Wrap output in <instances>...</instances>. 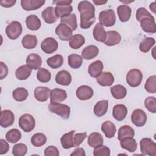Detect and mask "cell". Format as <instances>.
Listing matches in <instances>:
<instances>
[{
    "mask_svg": "<svg viewBox=\"0 0 156 156\" xmlns=\"http://www.w3.org/2000/svg\"><path fill=\"white\" fill-rule=\"evenodd\" d=\"M80 12V24L82 29H88L95 22V8L88 1H80L77 7Z\"/></svg>",
    "mask_w": 156,
    "mask_h": 156,
    "instance_id": "1",
    "label": "cell"
},
{
    "mask_svg": "<svg viewBox=\"0 0 156 156\" xmlns=\"http://www.w3.org/2000/svg\"><path fill=\"white\" fill-rule=\"evenodd\" d=\"M71 0H57L53 1V4H56L55 12L58 18H63L68 16L73 11V7L71 5Z\"/></svg>",
    "mask_w": 156,
    "mask_h": 156,
    "instance_id": "2",
    "label": "cell"
},
{
    "mask_svg": "<svg viewBox=\"0 0 156 156\" xmlns=\"http://www.w3.org/2000/svg\"><path fill=\"white\" fill-rule=\"evenodd\" d=\"M48 109L53 113H55L64 119H68L70 116V107L61 103H54L49 104Z\"/></svg>",
    "mask_w": 156,
    "mask_h": 156,
    "instance_id": "3",
    "label": "cell"
},
{
    "mask_svg": "<svg viewBox=\"0 0 156 156\" xmlns=\"http://www.w3.org/2000/svg\"><path fill=\"white\" fill-rule=\"evenodd\" d=\"M140 150L143 155L155 156L156 143L151 138H144L140 142Z\"/></svg>",
    "mask_w": 156,
    "mask_h": 156,
    "instance_id": "4",
    "label": "cell"
},
{
    "mask_svg": "<svg viewBox=\"0 0 156 156\" xmlns=\"http://www.w3.org/2000/svg\"><path fill=\"white\" fill-rule=\"evenodd\" d=\"M116 19L115 13L112 9L102 10L99 15V23L106 27L113 26L116 23Z\"/></svg>",
    "mask_w": 156,
    "mask_h": 156,
    "instance_id": "5",
    "label": "cell"
},
{
    "mask_svg": "<svg viewBox=\"0 0 156 156\" xmlns=\"http://www.w3.org/2000/svg\"><path fill=\"white\" fill-rule=\"evenodd\" d=\"M18 125L24 132H29L35 128V120L31 115L26 113L20 117Z\"/></svg>",
    "mask_w": 156,
    "mask_h": 156,
    "instance_id": "6",
    "label": "cell"
},
{
    "mask_svg": "<svg viewBox=\"0 0 156 156\" xmlns=\"http://www.w3.org/2000/svg\"><path fill=\"white\" fill-rule=\"evenodd\" d=\"M143 80L142 72L138 69H130L126 75V81L129 85L132 87L139 86Z\"/></svg>",
    "mask_w": 156,
    "mask_h": 156,
    "instance_id": "7",
    "label": "cell"
},
{
    "mask_svg": "<svg viewBox=\"0 0 156 156\" xmlns=\"http://www.w3.org/2000/svg\"><path fill=\"white\" fill-rule=\"evenodd\" d=\"M23 28L21 24L17 21H13L7 25L5 29V34L10 40L17 39L21 34Z\"/></svg>",
    "mask_w": 156,
    "mask_h": 156,
    "instance_id": "8",
    "label": "cell"
},
{
    "mask_svg": "<svg viewBox=\"0 0 156 156\" xmlns=\"http://www.w3.org/2000/svg\"><path fill=\"white\" fill-rule=\"evenodd\" d=\"M132 122L136 127H143L147 121V115L142 109H135L131 115Z\"/></svg>",
    "mask_w": 156,
    "mask_h": 156,
    "instance_id": "9",
    "label": "cell"
},
{
    "mask_svg": "<svg viewBox=\"0 0 156 156\" xmlns=\"http://www.w3.org/2000/svg\"><path fill=\"white\" fill-rule=\"evenodd\" d=\"M72 30L63 23L59 24L55 28V34L62 41L70 40L73 37Z\"/></svg>",
    "mask_w": 156,
    "mask_h": 156,
    "instance_id": "10",
    "label": "cell"
},
{
    "mask_svg": "<svg viewBox=\"0 0 156 156\" xmlns=\"http://www.w3.org/2000/svg\"><path fill=\"white\" fill-rule=\"evenodd\" d=\"M58 43L55 39L52 37H48L41 43L42 51L46 54H52L55 52L58 49Z\"/></svg>",
    "mask_w": 156,
    "mask_h": 156,
    "instance_id": "11",
    "label": "cell"
},
{
    "mask_svg": "<svg viewBox=\"0 0 156 156\" xmlns=\"http://www.w3.org/2000/svg\"><path fill=\"white\" fill-rule=\"evenodd\" d=\"M15 120L13 113L10 110H4L1 112L0 125L2 127L7 128L12 126Z\"/></svg>",
    "mask_w": 156,
    "mask_h": 156,
    "instance_id": "12",
    "label": "cell"
},
{
    "mask_svg": "<svg viewBox=\"0 0 156 156\" xmlns=\"http://www.w3.org/2000/svg\"><path fill=\"white\" fill-rule=\"evenodd\" d=\"M67 98V93L65 90L61 88H54L50 93V102L60 103L64 101Z\"/></svg>",
    "mask_w": 156,
    "mask_h": 156,
    "instance_id": "13",
    "label": "cell"
},
{
    "mask_svg": "<svg viewBox=\"0 0 156 156\" xmlns=\"http://www.w3.org/2000/svg\"><path fill=\"white\" fill-rule=\"evenodd\" d=\"M45 3L44 0H21V5L26 11L35 10L42 7Z\"/></svg>",
    "mask_w": 156,
    "mask_h": 156,
    "instance_id": "14",
    "label": "cell"
},
{
    "mask_svg": "<svg viewBox=\"0 0 156 156\" xmlns=\"http://www.w3.org/2000/svg\"><path fill=\"white\" fill-rule=\"evenodd\" d=\"M26 65L31 69H39L42 64L41 57L35 53L29 54L26 58Z\"/></svg>",
    "mask_w": 156,
    "mask_h": 156,
    "instance_id": "15",
    "label": "cell"
},
{
    "mask_svg": "<svg viewBox=\"0 0 156 156\" xmlns=\"http://www.w3.org/2000/svg\"><path fill=\"white\" fill-rule=\"evenodd\" d=\"M76 94L79 99L85 101L92 98L93 96V90L90 87L83 85L78 87Z\"/></svg>",
    "mask_w": 156,
    "mask_h": 156,
    "instance_id": "16",
    "label": "cell"
},
{
    "mask_svg": "<svg viewBox=\"0 0 156 156\" xmlns=\"http://www.w3.org/2000/svg\"><path fill=\"white\" fill-rule=\"evenodd\" d=\"M51 91L46 87H37L34 90V97L39 102H45L49 99Z\"/></svg>",
    "mask_w": 156,
    "mask_h": 156,
    "instance_id": "17",
    "label": "cell"
},
{
    "mask_svg": "<svg viewBox=\"0 0 156 156\" xmlns=\"http://www.w3.org/2000/svg\"><path fill=\"white\" fill-rule=\"evenodd\" d=\"M41 16L48 24H53L58 20V17L55 14V8L52 6H49L43 10L41 13Z\"/></svg>",
    "mask_w": 156,
    "mask_h": 156,
    "instance_id": "18",
    "label": "cell"
},
{
    "mask_svg": "<svg viewBox=\"0 0 156 156\" xmlns=\"http://www.w3.org/2000/svg\"><path fill=\"white\" fill-rule=\"evenodd\" d=\"M107 37L104 41V44L108 46H112L119 44L121 40V37L119 32L115 30L106 32Z\"/></svg>",
    "mask_w": 156,
    "mask_h": 156,
    "instance_id": "19",
    "label": "cell"
},
{
    "mask_svg": "<svg viewBox=\"0 0 156 156\" xmlns=\"http://www.w3.org/2000/svg\"><path fill=\"white\" fill-rule=\"evenodd\" d=\"M72 80L71 74L66 70H61L55 76V82L57 83L63 85H69Z\"/></svg>",
    "mask_w": 156,
    "mask_h": 156,
    "instance_id": "20",
    "label": "cell"
},
{
    "mask_svg": "<svg viewBox=\"0 0 156 156\" xmlns=\"http://www.w3.org/2000/svg\"><path fill=\"white\" fill-rule=\"evenodd\" d=\"M112 114L116 120L121 121L125 119L127 114V108L124 104H116L113 108Z\"/></svg>",
    "mask_w": 156,
    "mask_h": 156,
    "instance_id": "21",
    "label": "cell"
},
{
    "mask_svg": "<svg viewBox=\"0 0 156 156\" xmlns=\"http://www.w3.org/2000/svg\"><path fill=\"white\" fill-rule=\"evenodd\" d=\"M140 26L143 30L147 33L156 32V25L154 18H145L140 21Z\"/></svg>",
    "mask_w": 156,
    "mask_h": 156,
    "instance_id": "22",
    "label": "cell"
},
{
    "mask_svg": "<svg viewBox=\"0 0 156 156\" xmlns=\"http://www.w3.org/2000/svg\"><path fill=\"white\" fill-rule=\"evenodd\" d=\"M132 13L131 8L127 4L119 5L117 8V14L121 22H127L130 20Z\"/></svg>",
    "mask_w": 156,
    "mask_h": 156,
    "instance_id": "23",
    "label": "cell"
},
{
    "mask_svg": "<svg viewBox=\"0 0 156 156\" xmlns=\"http://www.w3.org/2000/svg\"><path fill=\"white\" fill-rule=\"evenodd\" d=\"M104 65L101 60H96L88 66V73L92 77L97 78L102 73Z\"/></svg>",
    "mask_w": 156,
    "mask_h": 156,
    "instance_id": "24",
    "label": "cell"
},
{
    "mask_svg": "<svg viewBox=\"0 0 156 156\" xmlns=\"http://www.w3.org/2000/svg\"><path fill=\"white\" fill-rule=\"evenodd\" d=\"M96 80L101 86H111L114 82V77L110 72H102L96 78Z\"/></svg>",
    "mask_w": 156,
    "mask_h": 156,
    "instance_id": "25",
    "label": "cell"
},
{
    "mask_svg": "<svg viewBox=\"0 0 156 156\" xmlns=\"http://www.w3.org/2000/svg\"><path fill=\"white\" fill-rule=\"evenodd\" d=\"M120 145L122 149L130 152H135L137 149V143L133 137H127L120 140Z\"/></svg>",
    "mask_w": 156,
    "mask_h": 156,
    "instance_id": "26",
    "label": "cell"
},
{
    "mask_svg": "<svg viewBox=\"0 0 156 156\" xmlns=\"http://www.w3.org/2000/svg\"><path fill=\"white\" fill-rule=\"evenodd\" d=\"M108 107V100H101L98 101L95 104L93 108V112L96 116L101 117L107 113Z\"/></svg>",
    "mask_w": 156,
    "mask_h": 156,
    "instance_id": "27",
    "label": "cell"
},
{
    "mask_svg": "<svg viewBox=\"0 0 156 156\" xmlns=\"http://www.w3.org/2000/svg\"><path fill=\"white\" fill-rule=\"evenodd\" d=\"M101 130L108 138H113L116 132L115 125L110 121H105L101 126Z\"/></svg>",
    "mask_w": 156,
    "mask_h": 156,
    "instance_id": "28",
    "label": "cell"
},
{
    "mask_svg": "<svg viewBox=\"0 0 156 156\" xmlns=\"http://www.w3.org/2000/svg\"><path fill=\"white\" fill-rule=\"evenodd\" d=\"M27 27L30 30H37L41 27V21L35 15H30L26 19Z\"/></svg>",
    "mask_w": 156,
    "mask_h": 156,
    "instance_id": "29",
    "label": "cell"
},
{
    "mask_svg": "<svg viewBox=\"0 0 156 156\" xmlns=\"http://www.w3.org/2000/svg\"><path fill=\"white\" fill-rule=\"evenodd\" d=\"M93 35L94 38L99 42H104L107 37L106 32L101 23H97L93 30Z\"/></svg>",
    "mask_w": 156,
    "mask_h": 156,
    "instance_id": "30",
    "label": "cell"
},
{
    "mask_svg": "<svg viewBox=\"0 0 156 156\" xmlns=\"http://www.w3.org/2000/svg\"><path fill=\"white\" fill-rule=\"evenodd\" d=\"M99 54V48L95 45L86 46L82 51V58L85 60H91L96 57Z\"/></svg>",
    "mask_w": 156,
    "mask_h": 156,
    "instance_id": "31",
    "label": "cell"
},
{
    "mask_svg": "<svg viewBox=\"0 0 156 156\" xmlns=\"http://www.w3.org/2000/svg\"><path fill=\"white\" fill-rule=\"evenodd\" d=\"M104 139L102 135L98 132H93L88 137V144L92 147H96L102 145Z\"/></svg>",
    "mask_w": 156,
    "mask_h": 156,
    "instance_id": "32",
    "label": "cell"
},
{
    "mask_svg": "<svg viewBox=\"0 0 156 156\" xmlns=\"http://www.w3.org/2000/svg\"><path fill=\"white\" fill-rule=\"evenodd\" d=\"M74 132V130H71L70 132L63 134L61 137L60 143L64 149H68L74 147L73 143V135Z\"/></svg>",
    "mask_w": 156,
    "mask_h": 156,
    "instance_id": "33",
    "label": "cell"
},
{
    "mask_svg": "<svg viewBox=\"0 0 156 156\" xmlns=\"http://www.w3.org/2000/svg\"><path fill=\"white\" fill-rule=\"evenodd\" d=\"M37 38L34 35H26L23 37L21 44L25 49H31L36 47L37 44Z\"/></svg>",
    "mask_w": 156,
    "mask_h": 156,
    "instance_id": "34",
    "label": "cell"
},
{
    "mask_svg": "<svg viewBox=\"0 0 156 156\" xmlns=\"http://www.w3.org/2000/svg\"><path fill=\"white\" fill-rule=\"evenodd\" d=\"M110 93L114 98L121 99L126 96L127 90L122 85H116L110 88Z\"/></svg>",
    "mask_w": 156,
    "mask_h": 156,
    "instance_id": "35",
    "label": "cell"
},
{
    "mask_svg": "<svg viewBox=\"0 0 156 156\" xmlns=\"http://www.w3.org/2000/svg\"><path fill=\"white\" fill-rule=\"evenodd\" d=\"M135 135L134 129L129 125L121 126L118 132V139L120 141L127 137H133Z\"/></svg>",
    "mask_w": 156,
    "mask_h": 156,
    "instance_id": "36",
    "label": "cell"
},
{
    "mask_svg": "<svg viewBox=\"0 0 156 156\" xmlns=\"http://www.w3.org/2000/svg\"><path fill=\"white\" fill-rule=\"evenodd\" d=\"M32 69L26 65H21L18 67L15 71V76L18 80H24L27 79L31 74Z\"/></svg>",
    "mask_w": 156,
    "mask_h": 156,
    "instance_id": "37",
    "label": "cell"
},
{
    "mask_svg": "<svg viewBox=\"0 0 156 156\" xmlns=\"http://www.w3.org/2000/svg\"><path fill=\"white\" fill-rule=\"evenodd\" d=\"M60 23H63L68 26L72 31L75 30L77 27V17L76 14L71 13L68 16L62 18L60 19Z\"/></svg>",
    "mask_w": 156,
    "mask_h": 156,
    "instance_id": "38",
    "label": "cell"
},
{
    "mask_svg": "<svg viewBox=\"0 0 156 156\" xmlns=\"http://www.w3.org/2000/svg\"><path fill=\"white\" fill-rule=\"evenodd\" d=\"M85 43V37L80 34L74 35L69 41V46L74 49H77L82 46Z\"/></svg>",
    "mask_w": 156,
    "mask_h": 156,
    "instance_id": "39",
    "label": "cell"
},
{
    "mask_svg": "<svg viewBox=\"0 0 156 156\" xmlns=\"http://www.w3.org/2000/svg\"><path fill=\"white\" fill-rule=\"evenodd\" d=\"M47 65L52 69H57L62 66L63 63V58L62 55L56 54L48 58L46 60Z\"/></svg>",
    "mask_w": 156,
    "mask_h": 156,
    "instance_id": "40",
    "label": "cell"
},
{
    "mask_svg": "<svg viewBox=\"0 0 156 156\" xmlns=\"http://www.w3.org/2000/svg\"><path fill=\"white\" fill-rule=\"evenodd\" d=\"M82 57L78 54H72L68 57V63L73 69L79 68L82 66Z\"/></svg>",
    "mask_w": 156,
    "mask_h": 156,
    "instance_id": "41",
    "label": "cell"
},
{
    "mask_svg": "<svg viewBox=\"0 0 156 156\" xmlns=\"http://www.w3.org/2000/svg\"><path fill=\"white\" fill-rule=\"evenodd\" d=\"M5 138L10 143H17L21 138V133L17 129H12L6 133Z\"/></svg>",
    "mask_w": 156,
    "mask_h": 156,
    "instance_id": "42",
    "label": "cell"
},
{
    "mask_svg": "<svg viewBox=\"0 0 156 156\" xmlns=\"http://www.w3.org/2000/svg\"><path fill=\"white\" fill-rule=\"evenodd\" d=\"M47 138L43 133H36L31 137V143L35 147H41L46 144Z\"/></svg>",
    "mask_w": 156,
    "mask_h": 156,
    "instance_id": "43",
    "label": "cell"
},
{
    "mask_svg": "<svg viewBox=\"0 0 156 156\" xmlns=\"http://www.w3.org/2000/svg\"><path fill=\"white\" fill-rule=\"evenodd\" d=\"M13 99L18 102H22L26 99L28 96L27 90L23 87H19L13 90L12 93Z\"/></svg>",
    "mask_w": 156,
    "mask_h": 156,
    "instance_id": "44",
    "label": "cell"
},
{
    "mask_svg": "<svg viewBox=\"0 0 156 156\" xmlns=\"http://www.w3.org/2000/svg\"><path fill=\"white\" fill-rule=\"evenodd\" d=\"M155 40L152 37H146L143 40L139 46L140 51L142 52L146 53L149 51L151 48L155 44Z\"/></svg>",
    "mask_w": 156,
    "mask_h": 156,
    "instance_id": "45",
    "label": "cell"
},
{
    "mask_svg": "<svg viewBox=\"0 0 156 156\" xmlns=\"http://www.w3.org/2000/svg\"><path fill=\"white\" fill-rule=\"evenodd\" d=\"M37 78L40 82H48L51 78V73L44 68H40L37 73Z\"/></svg>",
    "mask_w": 156,
    "mask_h": 156,
    "instance_id": "46",
    "label": "cell"
},
{
    "mask_svg": "<svg viewBox=\"0 0 156 156\" xmlns=\"http://www.w3.org/2000/svg\"><path fill=\"white\" fill-rule=\"evenodd\" d=\"M144 88L148 93H156V76L153 75L150 76L146 81L144 84Z\"/></svg>",
    "mask_w": 156,
    "mask_h": 156,
    "instance_id": "47",
    "label": "cell"
},
{
    "mask_svg": "<svg viewBox=\"0 0 156 156\" xmlns=\"http://www.w3.org/2000/svg\"><path fill=\"white\" fill-rule=\"evenodd\" d=\"M27 147L24 143H18L13 146L12 154L15 156H24L26 154Z\"/></svg>",
    "mask_w": 156,
    "mask_h": 156,
    "instance_id": "48",
    "label": "cell"
},
{
    "mask_svg": "<svg viewBox=\"0 0 156 156\" xmlns=\"http://www.w3.org/2000/svg\"><path fill=\"white\" fill-rule=\"evenodd\" d=\"M145 107L151 113H156V98L154 96H149L144 100Z\"/></svg>",
    "mask_w": 156,
    "mask_h": 156,
    "instance_id": "49",
    "label": "cell"
},
{
    "mask_svg": "<svg viewBox=\"0 0 156 156\" xmlns=\"http://www.w3.org/2000/svg\"><path fill=\"white\" fill-rule=\"evenodd\" d=\"M110 155V150L106 146L101 145L94 148L93 151L94 156H109Z\"/></svg>",
    "mask_w": 156,
    "mask_h": 156,
    "instance_id": "50",
    "label": "cell"
},
{
    "mask_svg": "<svg viewBox=\"0 0 156 156\" xmlns=\"http://www.w3.org/2000/svg\"><path fill=\"white\" fill-rule=\"evenodd\" d=\"M145 18H154V17L144 8L140 7L137 9L136 13V18L138 21L140 22L141 20Z\"/></svg>",
    "mask_w": 156,
    "mask_h": 156,
    "instance_id": "51",
    "label": "cell"
},
{
    "mask_svg": "<svg viewBox=\"0 0 156 156\" xmlns=\"http://www.w3.org/2000/svg\"><path fill=\"white\" fill-rule=\"evenodd\" d=\"M87 135L86 132L78 133L73 135V143L75 146H79L87 138Z\"/></svg>",
    "mask_w": 156,
    "mask_h": 156,
    "instance_id": "52",
    "label": "cell"
},
{
    "mask_svg": "<svg viewBox=\"0 0 156 156\" xmlns=\"http://www.w3.org/2000/svg\"><path fill=\"white\" fill-rule=\"evenodd\" d=\"M44 154L45 156H58L59 151L55 146H49L45 149Z\"/></svg>",
    "mask_w": 156,
    "mask_h": 156,
    "instance_id": "53",
    "label": "cell"
},
{
    "mask_svg": "<svg viewBox=\"0 0 156 156\" xmlns=\"http://www.w3.org/2000/svg\"><path fill=\"white\" fill-rule=\"evenodd\" d=\"M9 149V145L8 143L4 139L0 140V154L2 155L6 154Z\"/></svg>",
    "mask_w": 156,
    "mask_h": 156,
    "instance_id": "54",
    "label": "cell"
},
{
    "mask_svg": "<svg viewBox=\"0 0 156 156\" xmlns=\"http://www.w3.org/2000/svg\"><path fill=\"white\" fill-rule=\"evenodd\" d=\"M1 70H0V79H3L5 78L8 74V68L7 65L2 62H0Z\"/></svg>",
    "mask_w": 156,
    "mask_h": 156,
    "instance_id": "55",
    "label": "cell"
},
{
    "mask_svg": "<svg viewBox=\"0 0 156 156\" xmlns=\"http://www.w3.org/2000/svg\"><path fill=\"white\" fill-rule=\"evenodd\" d=\"M0 3L2 7L9 8L13 7L15 5L16 3V0H1Z\"/></svg>",
    "mask_w": 156,
    "mask_h": 156,
    "instance_id": "56",
    "label": "cell"
},
{
    "mask_svg": "<svg viewBox=\"0 0 156 156\" xmlns=\"http://www.w3.org/2000/svg\"><path fill=\"white\" fill-rule=\"evenodd\" d=\"M71 156H85V150L82 147H77L74 149V151L70 154Z\"/></svg>",
    "mask_w": 156,
    "mask_h": 156,
    "instance_id": "57",
    "label": "cell"
},
{
    "mask_svg": "<svg viewBox=\"0 0 156 156\" xmlns=\"http://www.w3.org/2000/svg\"><path fill=\"white\" fill-rule=\"evenodd\" d=\"M93 2L94 4H95L97 5H101L107 3V1H93Z\"/></svg>",
    "mask_w": 156,
    "mask_h": 156,
    "instance_id": "58",
    "label": "cell"
},
{
    "mask_svg": "<svg viewBox=\"0 0 156 156\" xmlns=\"http://www.w3.org/2000/svg\"><path fill=\"white\" fill-rule=\"evenodd\" d=\"M149 8L154 13H155V2H153L152 3H151L149 5Z\"/></svg>",
    "mask_w": 156,
    "mask_h": 156,
    "instance_id": "59",
    "label": "cell"
},
{
    "mask_svg": "<svg viewBox=\"0 0 156 156\" xmlns=\"http://www.w3.org/2000/svg\"><path fill=\"white\" fill-rule=\"evenodd\" d=\"M133 1H129V2H127V1H120V2H126V3H130V2H133Z\"/></svg>",
    "mask_w": 156,
    "mask_h": 156,
    "instance_id": "60",
    "label": "cell"
}]
</instances>
